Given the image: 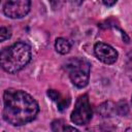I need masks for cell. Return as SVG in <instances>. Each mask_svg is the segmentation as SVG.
<instances>
[{
    "label": "cell",
    "mask_w": 132,
    "mask_h": 132,
    "mask_svg": "<svg viewBox=\"0 0 132 132\" xmlns=\"http://www.w3.org/2000/svg\"><path fill=\"white\" fill-rule=\"evenodd\" d=\"M39 111L36 100L22 90L7 89L3 94V119L10 125L22 126L33 121Z\"/></svg>",
    "instance_id": "6da1fadb"
},
{
    "label": "cell",
    "mask_w": 132,
    "mask_h": 132,
    "mask_svg": "<svg viewBox=\"0 0 132 132\" xmlns=\"http://www.w3.org/2000/svg\"><path fill=\"white\" fill-rule=\"evenodd\" d=\"M31 47L24 41H18L1 52V66L8 73L21 71L31 61Z\"/></svg>",
    "instance_id": "7a4b0ae2"
},
{
    "label": "cell",
    "mask_w": 132,
    "mask_h": 132,
    "mask_svg": "<svg viewBox=\"0 0 132 132\" xmlns=\"http://www.w3.org/2000/svg\"><path fill=\"white\" fill-rule=\"evenodd\" d=\"M71 82L76 88H85L89 82L90 63L84 58H70L65 64Z\"/></svg>",
    "instance_id": "3957f363"
},
{
    "label": "cell",
    "mask_w": 132,
    "mask_h": 132,
    "mask_svg": "<svg viewBox=\"0 0 132 132\" xmlns=\"http://www.w3.org/2000/svg\"><path fill=\"white\" fill-rule=\"evenodd\" d=\"M91 118H92V108L89 101V97L87 94H84L79 96L78 99L76 100L74 109L72 110L70 116V120L72 123L78 126H82V125H87L91 121Z\"/></svg>",
    "instance_id": "277c9868"
},
{
    "label": "cell",
    "mask_w": 132,
    "mask_h": 132,
    "mask_svg": "<svg viewBox=\"0 0 132 132\" xmlns=\"http://www.w3.org/2000/svg\"><path fill=\"white\" fill-rule=\"evenodd\" d=\"M31 2L29 0H13L4 3L3 12L10 19H21L30 11Z\"/></svg>",
    "instance_id": "5b68a950"
},
{
    "label": "cell",
    "mask_w": 132,
    "mask_h": 132,
    "mask_svg": "<svg viewBox=\"0 0 132 132\" xmlns=\"http://www.w3.org/2000/svg\"><path fill=\"white\" fill-rule=\"evenodd\" d=\"M94 53L98 60L102 63L110 65L118 60V52L109 44L104 42H97L94 45Z\"/></svg>",
    "instance_id": "8992f818"
},
{
    "label": "cell",
    "mask_w": 132,
    "mask_h": 132,
    "mask_svg": "<svg viewBox=\"0 0 132 132\" xmlns=\"http://www.w3.org/2000/svg\"><path fill=\"white\" fill-rule=\"evenodd\" d=\"M98 111L102 117H111L114 112L117 113V106L110 101L102 103L98 107Z\"/></svg>",
    "instance_id": "52a82bcc"
},
{
    "label": "cell",
    "mask_w": 132,
    "mask_h": 132,
    "mask_svg": "<svg viewBox=\"0 0 132 132\" xmlns=\"http://www.w3.org/2000/svg\"><path fill=\"white\" fill-rule=\"evenodd\" d=\"M55 48L56 51L61 54V55H66L67 53H69L70 48H71V44L70 42L65 39V38H57L56 39V42H55Z\"/></svg>",
    "instance_id": "ba28073f"
},
{
    "label": "cell",
    "mask_w": 132,
    "mask_h": 132,
    "mask_svg": "<svg viewBox=\"0 0 132 132\" xmlns=\"http://www.w3.org/2000/svg\"><path fill=\"white\" fill-rule=\"evenodd\" d=\"M116 106H117V113L124 116L128 112V105L126 101H120L118 104H116Z\"/></svg>",
    "instance_id": "9c48e42d"
},
{
    "label": "cell",
    "mask_w": 132,
    "mask_h": 132,
    "mask_svg": "<svg viewBox=\"0 0 132 132\" xmlns=\"http://www.w3.org/2000/svg\"><path fill=\"white\" fill-rule=\"evenodd\" d=\"M11 36V30L7 27H1L0 29V40L5 41L6 39H9Z\"/></svg>",
    "instance_id": "30bf717a"
},
{
    "label": "cell",
    "mask_w": 132,
    "mask_h": 132,
    "mask_svg": "<svg viewBox=\"0 0 132 132\" xmlns=\"http://www.w3.org/2000/svg\"><path fill=\"white\" fill-rule=\"evenodd\" d=\"M64 127H65V125L62 120H56L52 124V129L54 132H63Z\"/></svg>",
    "instance_id": "8fae6325"
},
{
    "label": "cell",
    "mask_w": 132,
    "mask_h": 132,
    "mask_svg": "<svg viewBox=\"0 0 132 132\" xmlns=\"http://www.w3.org/2000/svg\"><path fill=\"white\" fill-rule=\"evenodd\" d=\"M47 95L51 97V99L52 100H54V101H57V102H59L61 99H60V94L56 91V90H48V92H47Z\"/></svg>",
    "instance_id": "7c38bea8"
},
{
    "label": "cell",
    "mask_w": 132,
    "mask_h": 132,
    "mask_svg": "<svg viewBox=\"0 0 132 132\" xmlns=\"http://www.w3.org/2000/svg\"><path fill=\"white\" fill-rule=\"evenodd\" d=\"M63 132H79V131L72 126H65L63 129Z\"/></svg>",
    "instance_id": "4fadbf2b"
},
{
    "label": "cell",
    "mask_w": 132,
    "mask_h": 132,
    "mask_svg": "<svg viewBox=\"0 0 132 132\" xmlns=\"http://www.w3.org/2000/svg\"><path fill=\"white\" fill-rule=\"evenodd\" d=\"M116 3H117L116 0H113V1H103V4H104L105 6H112V5H114Z\"/></svg>",
    "instance_id": "5bb4252c"
},
{
    "label": "cell",
    "mask_w": 132,
    "mask_h": 132,
    "mask_svg": "<svg viewBox=\"0 0 132 132\" xmlns=\"http://www.w3.org/2000/svg\"><path fill=\"white\" fill-rule=\"evenodd\" d=\"M125 132H132V127H129V128H127Z\"/></svg>",
    "instance_id": "9a60e30c"
},
{
    "label": "cell",
    "mask_w": 132,
    "mask_h": 132,
    "mask_svg": "<svg viewBox=\"0 0 132 132\" xmlns=\"http://www.w3.org/2000/svg\"><path fill=\"white\" fill-rule=\"evenodd\" d=\"M131 101H132V99H131Z\"/></svg>",
    "instance_id": "2e32d148"
}]
</instances>
